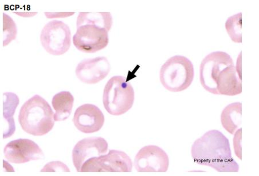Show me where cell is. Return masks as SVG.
I'll return each mask as SVG.
<instances>
[{
	"label": "cell",
	"mask_w": 259,
	"mask_h": 176,
	"mask_svg": "<svg viewBox=\"0 0 259 176\" xmlns=\"http://www.w3.org/2000/svg\"><path fill=\"white\" fill-rule=\"evenodd\" d=\"M241 54L236 66L231 56L223 51L206 56L200 68L203 88L214 95L235 96L242 93Z\"/></svg>",
	"instance_id": "obj_1"
},
{
	"label": "cell",
	"mask_w": 259,
	"mask_h": 176,
	"mask_svg": "<svg viewBox=\"0 0 259 176\" xmlns=\"http://www.w3.org/2000/svg\"><path fill=\"white\" fill-rule=\"evenodd\" d=\"M192 157L197 164L209 166L219 172H238L239 165L232 155L230 141L221 131H207L194 142Z\"/></svg>",
	"instance_id": "obj_2"
},
{
	"label": "cell",
	"mask_w": 259,
	"mask_h": 176,
	"mask_svg": "<svg viewBox=\"0 0 259 176\" xmlns=\"http://www.w3.org/2000/svg\"><path fill=\"white\" fill-rule=\"evenodd\" d=\"M76 24L73 42L81 52L96 53L109 45L108 33L113 24L110 13L80 12Z\"/></svg>",
	"instance_id": "obj_3"
},
{
	"label": "cell",
	"mask_w": 259,
	"mask_h": 176,
	"mask_svg": "<svg viewBox=\"0 0 259 176\" xmlns=\"http://www.w3.org/2000/svg\"><path fill=\"white\" fill-rule=\"evenodd\" d=\"M55 114L44 98L35 95L21 107L19 122L23 130L34 136H42L53 129Z\"/></svg>",
	"instance_id": "obj_4"
},
{
	"label": "cell",
	"mask_w": 259,
	"mask_h": 176,
	"mask_svg": "<svg viewBox=\"0 0 259 176\" xmlns=\"http://www.w3.org/2000/svg\"><path fill=\"white\" fill-rule=\"evenodd\" d=\"M159 76L161 83L166 90L174 93L183 92L193 82V64L184 56H174L163 64Z\"/></svg>",
	"instance_id": "obj_5"
},
{
	"label": "cell",
	"mask_w": 259,
	"mask_h": 176,
	"mask_svg": "<svg viewBox=\"0 0 259 176\" xmlns=\"http://www.w3.org/2000/svg\"><path fill=\"white\" fill-rule=\"evenodd\" d=\"M135 100V90L125 77L115 76L107 81L103 103L108 113L114 116L124 114L132 109Z\"/></svg>",
	"instance_id": "obj_6"
},
{
	"label": "cell",
	"mask_w": 259,
	"mask_h": 176,
	"mask_svg": "<svg viewBox=\"0 0 259 176\" xmlns=\"http://www.w3.org/2000/svg\"><path fill=\"white\" fill-rule=\"evenodd\" d=\"M70 28L63 21L53 20L42 29L40 41L47 53L60 56L67 53L71 45Z\"/></svg>",
	"instance_id": "obj_7"
},
{
	"label": "cell",
	"mask_w": 259,
	"mask_h": 176,
	"mask_svg": "<svg viewBox=\"0 0 259 176\" xmlns=\"http://www.w3.org/2000/svg\"><path fill=\"white\" fill-rule=\"evenodd\" d=\"M132 169V161L126 153L119 150H110L108 154L90 159L85 162L81 167V172H131Z\"/></svg>",
	"instance_id": "obj_8"
},
{
	"label": "cell",
	"mask_w": 259,
	"mask_h": 176,
	"mask_svg": "<svg viewBox=\"0 0 259 176\" xmlns=\"http://www.w3.org/2000/svg\"><path fill=\"white\" fill-rule=\"evenodd\" d=\"M169 166L167 153L156 145L141 148L135 159V168L138 172H166Z\"/></svg>",
	"instance_id": "obj_9"
},
{
	"label": "cell",
	"mask_w": 259,
	"mask_h": 176,
	"mask_svg": "<svg viewBox=\"0 0 259 176\" xmlns=\"http://www.w3.org/2000/svg\"><path fill=\"white\" fill-rule=\"evenodd\" d=\"M4 154L7 160L14 164H24L45 158L39 146L28 139H20L10 142L4 148Z\"/></svg>",
	"instance_id": "obj_10"
},
{
	"label": "cell",
	"mask_w": 259,
	"mask_h": 176,
	"mask_svg": "<svg viewBox=\"0 0 259 176\" xmlns=\"http://www.w3.org/2000/svg\"><path fill=\"white\" fill-rule=\"evenodd\" d=\"M107 142L102 137H88L78 142L72 150L73 165L81 172L82 166L90 159L107 153Z\"/></svg>",
	"instance_id": "obj_11"
},
{
	"label": "cell",
	"mask_w": 259,
	"mask_h": 176,
	"mask_svg": "<svg viewBox=\"0 0 259 176\" xmlns=\"http://www.w3.org/2000/svg\"><path fill=\"white\" fill-rule=\"evenodd\" d=\"M110 64L105 57L87 59L78 64L76 68V75L85 84H97L104 79L109 74Z\"/></svg>",
	"instance_id": "obj_12"
},
{
	"label": "cell",
	"mask_w": 259,
	"mask_h": 176,
	"mask_svg": "<svg viewBox=\"0 0 259 176\" xmlns=\"http://www.w3.org/2000/svg\"><path fill=\"white\" fill-rule=\"evenodd\" d=\"M72 121L79 131L90 134L101 129L105 123V116L97 106L84 104L76 110Z\"/></svg>",
	"instance_id": "obj_13"
},
{
	"label": "cell",
	"mask_w": 259,
	"mask_h": 176,
	"mask_svg": "<svg viewBox=\"0 0 259 176\" xmlns=\"http://www.w3.org/2000/svg\"><path fill=\"white\" fill-rule=\"evenodd\" d=\"M3 96V138L6 139L12 136L16 130L13 115L19 104V99L16 94L12 93H4Z\"/></svg>",
	"instance_id": "obj_14"
},
{
	"label": "cell",
	"mask_w": 259,
	"mask_h": 176,
	"mask_svg": "<svg viewBox=\"0 0 259 176\" xmlns=\"http://www.w3.org/2000/svg\"><path fill=\"white\" fill-rule=\"evenodd\" d=\"M242 104L234 102L227 106L221 114L223 127L231 135H234L242 123Z\"/></svg>",
	"instance_id": "obj_15"
},
{
	"label": "cell",
	"mask_w": 259,
	"mask_h": 176,
	"mask_svg": "<svg viewBox=\"0 0 259 176\" xmlns=\"http://www.w3.org/2000/svg\"><path fill=\"white\" fill-rule=\"evenodd\" d=\"M73 102L74 98L70 92L63 91L54 96L52 100V105L55 110V121H63L70 117Z\"/></svg>",
	"instance_id": "obj_16"
},
{
	"label": "cell",
	"mask_w": 259,
	"mask_h": 176,
	"mask_svg": "<svg viewBox=\"0 0 259 176\" xmlns=\"http://www.w3.org/2000/svg\"><path fill=\"white\" fill-rule=\"evenodd\" d=\"M225 27L233 41L236 43L242 42V13L230 17L226 21Z\"/></svg>",
	"instance_id": "obj_17"
},
{
	"label": "cell",
	"mask_w": 259,
	"mask_h": 176,
	"mask_svg": "<svg viewBox=\"0 0 259 176\" xmlns=\"http://www.w3.org/2000/svg\"><path fill=\"white\" fill-rule=\"evenodd\" d=\"M17 27L14 21L11 17L3 14V46L5 47L16 39Z\"/></svg>",
	"instance_id": "obj_18"
},
{
	"label": "cell",
	"mask_w": 259,
	"mask_h": 176,
	"mask_svg": "<svg viewBox=\"0 0 259 176\" xmlns=\"http://www.w3.org/2000/svg\"><path fill=\"white\" fill-rule=\"evenodd\" d=\"M241 141H242V128L237 130L234 134V148L236 156L240 160H242V147H241Z\"/></svg>",
	"instance_id": "obj_19"
},
{
	"label": "cell",
	"mask_w": 259,
	"mask_h": 176,
	"mask_svg": "<svg viewBox=\"0 0 259 176\" xmlns=\"http://www.w3.org/2000/svg\"><path fill=\"white\" fill-rule=\"evenodd\" d=\"M41 171H70L68 167L64 163L60 161L50 162L46 164Z\"/></svg>",
	"instance_id": "obj_20"
}]
</instances>
